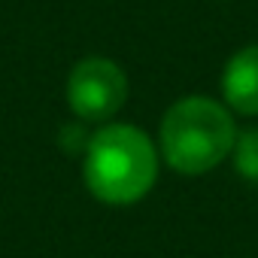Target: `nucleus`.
Wrapping results in <instances>:
<instances>
[{
	"mask_svg": "<svg viewBox=\"0 0 258 258\" xmlns=\"http://www.w3.org/2000/svg\"><path fill=\"white\" fill-rule=\"evenodd\" d=\"M82 176L103 204H137L158 179V149L134 124H106L88 140Z\"/></svg>",
	"mask_w": 258,
	"mask_h": 258,
	"instance_id": "nucleus-1",
	"label": "nucleus"
},
{
	"mask_svg": "<svg viewBox=\"0 0 258 258\" xmlns=\"http://www.w3.org/2000/svg\"><path fill=\"white\" fill-rule=\"evenodd\" d=\"M161 155L164 161L185 176H201L219 167L234 143L237 124L228 106L213 97H182L161 118Z\"/></svg>",
	"mask_w": 258,
	"mask_h": 258,
	"instance_id": "nucleus-2",
	"label": "nucleus"
},
{
	"mask_svg": "<svg viewBox=\"0 0 258 258\" xmlns=\"http://www.w3.org/2000/svg\"><path fill=\"white\" fill-rule=\"evenodd\" d=\"M127 100V76L109 58H82L67 76V103L85 121L112 118Z\"/></svg>",
	"mask_w": 258,
	"mask_h": 258,
	"instance_id": "nucleus-3",
	"label": "nucleus"
},
{
	"mask_svg": "<svg viewBox=\"0 0 258 258\" xmlns=\"http://www.w3.org/2000/svg\"><path fill=\"white\" fill-rule=\"evenodd\" d=\"M222 97L240 115H258V43L234 52L222 70Z\"/></svg>",
	"mask_w": 258,
	"mask_h": 258,
	"instance_id": "nucleus-4",
	"label": "nucleus"
},
{
	"mask_svg": "<svg viewBox=\"0 0 258 258\" xmlns=\"http://www.w3.org/2000/svg\"><path fill=\"white\" fill-rule=\"evenodd\" d=\"M234 155V167L243 179H249L252 185H258V127L237 134V143L231 149Z\"/></svg>",
	"mask_w": 258,
	"mask_h": 258,
	"instance_id": "nucleus-5",
	"label": "nucleus"
}]
</instances>
